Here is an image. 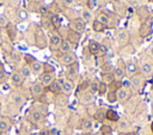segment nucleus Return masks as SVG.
<instances>
[{
    "instance_id": "25",
    "label": "nucleus",
    "mask_w": 153,
    "mask_h": 135,
    "mask_svg": "<svg viewBox=\"0 0 153 135\" xmlns=\"http://www.w3.org/2000/svg\"><path fill=\"white\" fill-rule=\"evenodd\" d=\"M124 69H126V73H127L128 75H130V76L135 75L136 72H137V67H136V65H135L134 62H128Z\"/></svg>"
},
{
    "instance_id": "49",
    "label": "nucleus",
    "mask_w": 153,
    "mask_h": 135,
    "mask_svg": "<svg viewBox=\"0 0 153 135\" xmlns=\"http://www.w3.org/2000/svg\"><path fill=\"white\" fill-rule=\"evenodd\" d=\"M38 13H41V14H47V13H48V8H47L45 6H41V7L38 8Z\"/></svg>"
},
{
    "instance_id": "46",
    "label": "nucleus",
    "mask_w": 153,
    "mask_h": 135,
    "mask_svg": "<svg viewBox=\"0 0 153 135\" xmlns=\"http://www.w3.org/2000/svg\"><path fill=\"white\" fill-rule=\"evenodd\" d=\"M24 59H25V61H26V63L27 65H31L32 62H35L36 60H35V57L33 56H31V55H29V54H25L24 55Z\"/></svg>"
},
{
    "instance_id": "41",
    "label": "nucleus",
    "mask_w": 153,
    "mask_h": 135,
    "mask_svg": "<svg viewBox=\"0 0 153 135\" xmlns=\"http://www.w3.org/2000/svg\"><path fill=\"white\" fill-rule=\"evenodd\" d=\"M10 24L8 18L5 14H0V27H6Z\"/></svg>"
},
{
    "instance_id": "11",
    "label": "nucleus",
    "mask_w": 153,
    "mask_h": 135,
    "mask_svg": "<svg viewBox=\"0 0 153 135\" xmlns=\"http://www.w3.org/2000/svg\"><path fill=\"white\" fill-rule=\"evenodd\" d=\"M116 96H117V100L118 102H126L129 97H130V91L126 87H121L116 91Z\"/></svg>"
},
{
    "instance_id": "50",
    "label": "nucleus",
    "mask_w": 153,
    "mask_h": 135,
    "mask_svg": "<svg viewBox=\"0 0 153 135\" xmlns=\"http://www.w3.org/2000/svg\"><path fill=\"white\" fill-rule=\"evenodd\" d=\"M63 2H65L66 5H73L74 0H63Z\"/></svg>"
},
{
    "instance_id": "14",
    "label": "nucleus",
    "mask_w": 153,
    "mask_h": 135,
    "mask_svg": "<svg viewBox=\"0 0 153 135\" xmlns=\"http://www.w3.org/2000/svg\"><path fill=\"white\" fill-rule=\"evenodd\" d=\"M96 20L99 22L100 24H103L105 27H109L110 26V18L106 13H103V12H99L97 16H96Z\"/></svg>"
},
{
    "instance_id": "48",
    "label": "nucleus",
    "mask_w": 153,
    "mask_h": 135,
    "mask_svg": "<svg viewBox=\"0 0 153 135\" xmlns=\"http://www.w3.org/2000/svg\"><path fill=\"white\" fill-rule=\"evenodd\" d=\"M0 81L2 82V81H6V72L1 68V66H0Z\"/></svg>"
},
{
    "instance_id": "35",
    "label": "nucleus",
    "mask_w": 153,
    "mask_h": 135,
    "mask_svg": "<svg viewBox=\"0 0 153 135\" xmlns=\"http://www.w3.org/2000/svg\"><path fill=\"white\" fill-rule=\"evenodd\" d=\"M20 75L23 76V79H25V78H29L30 75H31V69H30V67L29 66H23L22 68H20Z\"/></svg>"
},
{
    "instance_id": "8",
    "label": "nucleus",
    "mask_w": 153,
    "mask_h": 135,
    "mask_svg": "<svg viewBox=\"0 0 153 135\" xmlns=\"http://www.w3.org/2000/svg\"><path fill=\"white\" fill-rule=\"evenodd\" d=\"M42 117H43L42 112H41L39 110H37V109H31V110L27 112V118H29V121L32 122V123H38V122L42 119Z\"/></svg>"
},
{
    "instance_id": "40",
    "label": "nucleus",
    "mask_w": 153,
    "mask_h": 135,
    "mask_svg": "<svg viewBox=\"0 0 153 135\" xmlns=\"http://www.w3.org/2000/svg\"><path fill=\"white\" fill-rule=\"evenodd\" d=\"M100 69H102L103 73H111L112 72V66H111L110 62H106V63L100 66Z\"/></svg>"
},
{
    "instance_id": "29",
    "label": "nucleus",
    "mask_w": 153,
    "mask_h": 135,
    "mask_svg": "<svg viewBox=\"0 0 153 135\" xmlns=\"http://www.w3.org/2000/svg\"><path fill=\"white\" fill-rule=\"evenodd\" d=\"M76 74H78V63L75 62V63H73L72 66L68 67V69H67V76L68 78H74Z\"/></svg>"
},
{
    "instance_id": "2",
    "label": "nucleus",
    "mask_w": 153,
    "mask_h": 135,
    "mask_svg": "<svg viewBox=\"0 0 153 135\" xmlns=\"http://www.w3.org/2000/svg\"><path fill=\"white\" fill-rule=\"evenodd\" d=\"M69 29L81 35L86 29V23L81 18H74L69 22Z\"/></svg>"
},
{
    "instance_id": "42",
    "label": "nucleus",
    "mask_w": 153,
    "mask_h": 135,
    "mask_svg": "<svg viewBox=\"0 0 153 135\" xmlns=\"http://www.w3.org/2000/svg\"><path fill=\"white\" fill-rule=\"evenodd\" d=\"M54 67L51 66V65H49V63H44L43 65V72L44 73H54Z\"/></svg>"
},
{
    "instance_id": "31",
    "label": "nucleus",
    "mask_w": 153,
    "mask_h": 135,
    "mask_svg": "<svg viewBox=\"0 0 153 135\" xmlns=\"http://www.w3.org/2000/svg\"><path fill=\"white\" fill-rule=\"evenodd\" d=\"M12 102H13L16 105L20 106V105H23V104H24L25 99L23 98V96H20V94H18V93H16V94H12Z\"/></svg>"
},
{
    "instance_id": "52",
    "label": "nucleus",
    "mask_w": 153,
    "mask_h": 135,
    "mask_svg": "<svg viewBox=\"0 0 153 135\" xmlns=\"http://www.w3.org/2000/svg\"><path fill=\"white\" fill-rule=\"evenodd\" d=\"M149 55H151V56L153 57V45H152V47L149 48Z\"/></svg>"
},
{
    "instance_id": "44",
    "label": "nucleus",
    "mask_w": 153,
    "mask_h": 135,
    "mask_svg": "<svg viewBox=\"0 0 153 135\" xmlns=\"http://www.w3.org/2000/svg\"><path fill=\"white\" fill-rule=\"evenodd\" d=\"M88 85H90V82H87V81H84L82 84H80L79 87H78L79 92H80V91H81V92H85V90H88Z\"/></svg>"
},
{
    "instance_id": "55",
    "label": "nucleus",
    "mask_w": 153,
    "mask_h": 135,
    "mask_svg": "<svg viewBox=\"0 0 153 135\" xmlns=\"http://www.w3.org/2000/svg\"><path fill=\"white\" fill-rule=\"evenodd\" d=\"M118 135H127V134H126V133H120Z\"/></svg>"
},
{
    "instance_id": "19",
    "label": "nucleus",
    "mask_w": 153,
    "mask_h": 135,
    "mask_svg": "<svg viewBox=\"0 0 153 135\" xmlns=\"http://www.w3.org/2000/svg\"><path fill=\"white\" fill-rule=\"evenodd\" d=\"M105 118L109 119L110 122H117L120 119V116H118V113L115 110L109 109V110L105 111Z\"/></svg>"
},
{
    "instance_id": "45",
    "label": "nucleus",
    "mask_w": 153,
    "mask_h": 135,
    "mask_svg": "<svg viewBox=\"0 0 153 135\" xmlns=\"http://www.w3.org/2000/svg\"><path fill=\"white\" fill-rule=\"evenodd\" d=\"M97 6V0H87V8L92 11Z\"/></svg>"
},
{
    "instance_id": "9",
    "label": "nucleus",
    "mask_w": 153,
    "mask_h": 135,
    "mask_svg": "<svg viewBox=\"0 0 153 135\" xmlns=\"http://www.w3.org/2000/svg\"><path fill=\"white\" fill-rule=\"evenodd\" d=\"M136 12H137L139 18L142 20V23L148 22V18H149V16H151V12H149V10H148L146 6H139L137 10H136Z\"/></svg>"
},
{
    "instance_id": "3",
    "label": "nucleus",
    "mask_w": 153,
    "mask_h": 135,
    "mask_svg": "<svg viewBox=\"0 0 153 135\" xmlns=\"http://www.w3.org/2000/svg\"><path fill=\"white\" fill-rule=\"evenodd\" d=\"M116 41H117V43H118L120 47L127 45L128 42H129V33H128V31L124 30V29L118 30L116 32Z\"/></svg>"
},
{
    "instance_id": "53",
    "label": "nucleus",
    "mask_w": 153,
    "mask_h": 135,
    "mask_svg": "<svg viewBox=\"0 0 153 135\" xmlns=\"http://www.w3.org/2000/svg\"><path fill=\"white\" fill-rule=\"evenodd\" d=\"M122 1H123V0H112V2H114V4H121Z\"/></svg>"
},
{
    "instance_id": "26",
    "label": "nucleus",
    "mask_w": 153,
    "mask_h": 135,
    "mask_svg": "<svg viewBox=\"0 0 153 135\" xmlns=\"http://www.w3.org/2000/svg\"><path fill=\"white\" fill-rule=\"evenodd\" d=\"M50 24H51L55 29H59V27L61 26V18H60V16L56 14V13H53V14L50 16Z\"/></svg>"
},
{
    "instance_id": "5",
    "label": "nucleus",
    "mask_w": 153,
    "mask_h": 135,
    "mask_svg": "<svg viewBox=\"0 0 153 135\" xmlns=\"http://www.w3.org/2000/svg\"><path fill=\"white\" fill-rule=\"evenodd\" d=\"M139 36L141 38H146L148 37L151 33H152V24L149 22H146V23H142L140 26H139V31H137Z\"/></svg>"
},
{
    "instance_id": "33",
    "label": "nucleus",
    "mask_w": 153,
    "mask_h": 135,
    "mask_svg": "<svg viewBox=\"0 0 153 135\" xmlns=\"http://www.w3.org/2000/svg\"><path fill=\"white\" fill-rule=\"evenodd\" d=\"M85 23L86 22H88V20H91V18H92V13H91V11L88 10V8H85V10H82L81 11V17H80Z\"/></svg>"
},
{
    "instance_id": "17",
    "label": "nucleus",
    "mask_w": 153,
    "mask_h": 135,
    "mask_svg": "<svg viewBox=\"0 0 153 135\" xmlns=\"http://www.w3.org/2000/svg\"><path fill=\"white\" fill-rule=\"evenodd\" d=\"M49 91H50L51 93H54V94L61 93L62 90H61V84H60V81H59V80H53V81L50 82V85H49Z\"/></svg>"
},
{
    "instance_id": "58",
    "label": "nucleus",
    "mask_w": 153,
    "mask_h": 135,
    "mask_svg": "<svg viewBox=\"0 0 153 135\" xmlns=\"http://www.w3.org/2000/svg\"><path fill=\"white\" fill-rule=\"evenodd\" d=\"M96 135H102V134H100V133H98V134H96Z\"/></svg>"
},
{
    "instance_id": "59",
    "label": "nucleus",
    "mask_w": 153,
    "mask_h": 135,
    "mask_svg": "<svg viewBox=\"0 0 153 135\" xmlns=\"http://www.w3.org/2000/svg\"><path fill=\"white\" fill-rule=\"evenodd\" d=\"M0 66H1V62H0Z\"/></svg>"
},
{
    "instance_id": "1",
    "label": "nucleus",
    "mask_w": 153,
    "mask_h": 135,
    "mask_svg": "<svg viewBox=\"0 0 153 135\" xmlns=\"http://www.w3.org/2000/svg\"><path fill=\"white\" fill-rule=\"evenodd\" d=\"M35 42H36V45L39 48V49H44L47 48L48 45V39H47V36L44 33V31L38 27L35 32Z\"/></svg>"
},
{
    "instance_id": "28",
    "label": "nucleus",
    "mask_w": 153,
    "mask_h": 135,
    "mask_svg": "<svg viewBox=\"0 0 153 135\" xmlns=\"http://www.w3.org/2000/svg\"><path fill=\"white\" fill-rule=\"evenodd\" d=\"M141 70H142V73H143L146 76L151 75L152 72H153V66H152V63H149V62H143V63L141 65Z\"/></svg>"
},
{
    "instance_id": "7",
    "label": "nucleus",
    "mask_w": 153,
    "mask_h": 135,
    "mask_svg": "<svg viewBox=\"0 0 153 135\" xmlns=\"http://www.w3.org/2000/svg\"><path fill=\"white\" fill-rule=\"evenodd\" d=\"M59 81H60V84H61V90H62L63 93H66V94L72 93V91L74 90V84H73V81H71V80H68V79H60Z\"/></svg>"
},
{
    "instance_id": "43",
    "label": "nucleus",
    "mask_w": 153,
    "mask_h": 135,
    "mask_svg": "<svg viewBox=\"0 0 153 135\" xmlns=\"http://www.w3.org/2000/svg\"><path fill=\"white\" fill-rule=\"evenodd\" d=\"M18 17H19V19H22V20H24V19H26L27 17H29V13L25 11V10H19L18 11Z\"/></svg>"
},
{
    "instance_id": "4",
    "label": "nucleus",
    "mask_w": 153,
    "mask_h": 135,
    "mask_svg": "<svg viewBox=\"0 0 153 135\" xmlns=\"http://www.w3.org/2000/svg\"><path fill=\"white\" fill-rule=\"evenodd\" d=\"M60 62H61V65L69 67V66H72L73 63L76 62V56H75L74 53H66V54H62V56L60 57Z\"/></svg>"
},
{
    "instance_id": "15",
    "label": "nucleus",
    "mask_w": 153,
    "mask_h": 135,
    "mask_svg": "<svg viewBox=\"0 0 153 135\" xmlns=\"http://www.w3.org/2000/svg\"><path fill=\"white\" fill-rule=\"evenodd\" d=\"M30 92H31L32 97H38L43 93V86L39 82H35V84H32V86L30 88Z\"/></svg>"
},
{
    "instance_id": "21",
    "label": "nucleus",
    "mask_w": 153,
    "mask_h": 135,
    "mask_svg": "<svg viewBox=\"0 0 153 135\" xmlns=\"http://www.w3.org/2000/svg\"><path fill=\"white\" fill-rule=\"evenodd\" d=\"M94 99V94H92L91 92H82L81 96H80V102L84 103V104H90L91 102H93Z\"/></svg>"
},
{
    "instance_id": "34",
    "label": "nucleus",
    "mask_w": 153,
    "mask_h": 135,
    "mask_svg": "<svg viewBox=\"0 0 153 135\" xmlns=\"http://www.w3.org/2000/svg\"><path fill=\"white\" fill-rule=\"evenodd\" d=\"M98 86H99V82L96 81V80H93V81L90 82V85H88V92H91L92 94L98 93Z\"/></svg>"
},
{
    "instance_id": "10",
    "label": "nucleus",
    "mask_w": 153,
    "mask_h": 135,
    "mask_svg": "<svg viewBox=\"0 0 153 135\" xmlns=\"http://www.w3.org/2000/svg\"><path fill=\"white\" fill-rule=\"evenodd\" d=\"M53 80H55L54 79V73H41V75H39V84L44 87V86H49L50 85V82L53 81Z\"/></svg>"
},
{
    "instance_id": "47",
    "label": "nucleus",
    "mask_w": 153,
    "mask_h": 135,
    "mask_svg": "<svg viewBox=\"0 0 153 135\" xmlns=\"http://www.w3.org/2000/svg\"><path fill=\"white\" fill-rule=\"evenodd\" d=\"M129 125H128V123L126 122V121H120V124H118V129L120 130H123V129H126V128H128Z\"/></svg>"
},
{
    "instance_id": "18",
    "label": "nucleus",
    "mask_w": 153,
    "mask_h": 135,
    "mask_svg": "<svg viewBox=\"0 0 153 135\" xmlns=\"http://www.w3.org/2000/svg\"><path fill=\"white\" fill-rule=\"evenodd\" d=\"M130 85H131L135 90L141 88V86H142V78H141L140 75H137V74L133 75V76L130 78Z\"/></svg>"
},
{
    "instance_id": "16",
    "label": "nucleus",
    "mask_w": 153,
    "mask_h": 135,
    "mask_svg": "<svg viewBox=\"0 0 153 135\" xmlns=\"http://www.w3.org/2000/svg\"><path fill=\"white\" fill-rule=\"evenodd\" d=\"M57 49H59V51H61L62 54L71 53V50H72V44H71V43H69L67 39H62Z\"/></svg>"
},
{
    "instance_id": "13",
    "label": "nucleus",
    "mask_w": 153,
    "mask_h": 135,
    "mask_svg": "<svg viewBox=\"0 0 153 135\" xmlns=\"http://www.w3.org/2000/svg\"><path fill=\"white\" fill-rule=\"evenodd\" d=\"M112 75H114V79H115V80H117V81L122 80V79L124 78V75H126V69H124V67H121V66L115 67L114 70H112Z\"/></svg>"
},
{
    "instance_id": "30",
    "label": "nucleus",
    "mask_w": 153,
    "mask_h": 135,
    "mask_svg": "<svg viewBox=\"0 0 153 135\" xmlns=\"http://www.w3.org/2000/svg\"><path fill=\"white\" fill-rule=\"evenodd\" d=\"M92 29H93V31H96V32H103V31H105L108 27H105L103 24H100L99 22H97V20L94 19L93 23H92Z\"/></svg>"
},
{
    "instance_id": "38",
    "label": "nucleus",
    "mask_w": 153,
    "mask_h": 135,
    "mask_svg": "<svg viewBox=\"0 0 153 135\" xmlns=\"http://www.w3.org/2000/svg\"><path fill=\"white\" fill-rule=\"evenodd\" d=\"M108 51H109L108 45H105V44H99V49H98L97 55H98V56H105V55L108 54Z\"/></svg>"
},
{
    "instance_id": "22",
    "label": "nucleus",
    "mask_w": 153,
    "mask_h": 135,
    "mask_svg": "<svg viewBox=\"0 0 153 135\" xmlns=\"http://www.w3.org/2000/svg\"><path fill=\"white\" fill-rule=\"evenodd\" d=\"M11 128V122L7 117H1L0 118V131L5 133V131H8Z\"/></svg>"
},
{
    "instance_id": "57",
    "label": "nucleus",
    "mask_w": 153,
    "mask_h": 135,
    "mask_svg": "<svg viewBox=\"0 0 153 135\" xmlns=\"http://www.w3.org/2000/svg\"><path fill=\"white\" fill-rule=\"evenodd\" d=\"M84 135H92V134H91V133H85Z\"/></svg>"
},
{
    "instance_id": "37",
    "label": "nucleus",
    "mask_w": 153,
    "mask_h": 135,
    "mask_svg": "<svg viewBox=\"0 0 153 135\" xmlns=\"http://www.w3.org/2000/svg\"><path fill=\"white\" fill-rule=\"evenodd\" d=\"M106 92H108V84L100 81L99 82V86H98V94L104 96V94H106Z\"/></svg>"
},
{
    "instance_id": "27",
    "label": "nucleus",
    "mask_w": 153,
    "mask_h": 135,
    "mask_svg": "<svg viewBox=\"0 0 153 135\" xmlns=\"http://www.w3.org/2000/svg\"><path fill=\"white\" fill-rule=\"evenodd\" d=\"M6 30H7V35H8L10 39H11V41H14V39H16V36H17L16 26H14L13 24H11V23H10V24L6 26Z\"/></svg>"
},
{
    "instance_id": "39",
    "label": "nucleus",
    "mask_w": 153,
    "mask_h": 135,
    "mask_svg": "<svg viewBox=\"0 0 153 135\" xmlns=\"http://www.w3.org/2000/svg\"><path fill=\"white\" fill-rule=\"evenodd\" d=\"M94 118H96L98 122H103V121L105 119V111H104L103 109L98 110V111L94 113Z\"/></svg>"
},
{
    "instance_id": "60",
    "label": "nucleus",
    "mask_w": 153,
    "mask_h": 135,
    "mask_svg": "<svg viewBox=\"0 0 153 135\" xmlns=\"http://www.w3.org/2000/svg\"><path fill=\"white\" fill-rule=\"evenodd\" d=\"M152 1H153V0H152Z\"/></svg>"
},
{
    "instance_id": "6",
    "label": "nucleus",
    "mask_w": 153,
    "mask_h": 135,
    "mask_svg": "<svg viewBox=\"0 0 153 135\" xmlns=\"http://www.w3.org/2000/svg\"><path fill=\"white\" fill-rule=\"evenodd\" d=\"M61 41H62V38H61V36L57 32H51L50 36H49V39H48V43H49L50 49L51 50L57 49L59 45H60V43H61Z\"/></svg>"
},
{
    "instance_id": "51",
    "label": "nucleus",
    "mask_w": 153,
    "mask_h": 135,
    "mask_svg": "<svg viewBox=\"0 0 153 135\" xmlns=\"http://www.w3.org/2000/svg\"><path fill=\"white\" fill-rule=\"evenodd\" d=\"M37 135H49V133H48L47 130H41V131L37 134Z\"/></svg>"
},
{
    "instance_id": "24",
    "label": "nucleus",
    "mask_w": 153,
    "mask_h": 135,
    "mask_svg": "<svg viewBox=\"0 0 153 135\" xmlns=\"http://www.w3.org/2000/svg\"><path fill=\"white\" fill-rule=\"evenodd\" d=\"M11 81H12V84H13L14 86H19V85H22V82H23V76L20 75L19 72H13V73L11 74Z\"/></svg>"
},
{
    "instance_id": "12",
    "label": "nucleus",
    "mask_w": 153,
    "mask_h": 135,
    "mask_svg": "<svg viewBox=\"0 0 153 135\" xmlns=\"http://www.w3.org/2000/svg\"><path fill=\"white\" fill-rule=\"evenodd\" d=\"M80 33L73 31V30H68V33H67V41L71 43V44H78L79 41H80Z\"/></svg>"
},
{
    "instance_id": "56",
    "label": "nucleus",
    "mask_w": 153,
    "mask_h": 135,
    "mask_svg": "<svg viewBox=\"0 0 153 135\" xmlns=\"http://www.w3.org/2000/svg\"><path fill=\"white\" fill-rule=\"evenodd\" d=\"M98 1H99V2H104L105 0H97V2H98Z\"/></svg>"
},
{
    "instance_id": "54",
    "label": "nucleus",
    "mask_w": 153,
    "mask_h": 135,
    "mask_svg": "<svg viewBox=\"0 0 153 135\" xmlns=\"http://www.w3.org/2000/svg\"><path fill=\"white\" fill-rule=\"evenodd\" d=\"M151 130H152V133H153V122L151 123Z\"/></svg>"
},
{
    "instance_id": "36",
    "label": "nucleus",
    "mask_w": 153,
    "mask_h": 135,
    "mask_svg": "<svg viewBox=\"0 0 153 135\" xmlns=\"http://www.w3.org/2000/svg\"><path fill=\"white\" fill-rule=\"evenodd\" d=\"M81 129H84V130H90V129H92V121L88 119V118L81 119Z\"/></svg>"
},
{
    "instance_id": "23",
    "label": "nucleus",
    "mask_w": 153,
    "mask_h": 135,
    "mask_svg": "<svg viewBox=\"0 0 153 135\" xmlns=\"http://www.w3.org/2000/svg\"><path fill=\"white\" fill-rule=\"evenodd\" d=\"M87 48H88V51H90L91 54L97 55L98 49H99V43H98L97 41H94V39H90V41H88V44H87Z\"/></svg>"
},
{
    "instance_id": "32",
    "label": "nucleus",
    "mask_w": 153,
    "mask_h": 135,
    "mask_svg": "<svg viewBox=\"0 0 153 135\" xmlns=\"http://www.w3.org/2000/svg\"><path fill=\"white\" fill-rule=\"evenodd\" d=\"M106 99H108V102H109V103H115V102H117L116 91L108 90V92H106Z\"/></svg>"
},
{
    "instance_id": "20",
    "label": "nucleus",
    "mask_w": 153,
    "mask_h": 135,
    "mask_svg": "<svg viewBox=\"0 0 153 135\" xmlns=\"http://www.w3.org/2000/svg\"><path fill=\"white\" fill-rule=\"evenodd\" d=\"M29 67L31 69V73H33V74H41L43 72V65L41 62H38V61L32 62Z\"/></svg>"
}]
</instances>
